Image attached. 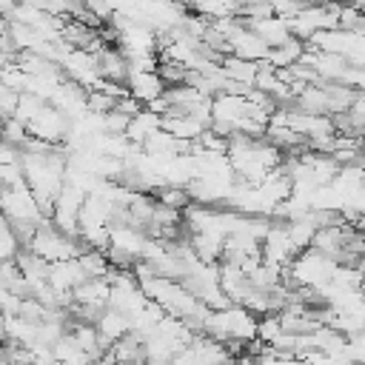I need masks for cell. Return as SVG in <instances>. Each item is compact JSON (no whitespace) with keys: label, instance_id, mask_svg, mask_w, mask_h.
I'll return each mask as SVG.
<instances>
[{"label":"cell","instance_id":"7a4b0ae2","mask_svg":"<svg viewBox=\"0 0 365 365\" xmlns=\"http://www.w3.org/2000/svg\"><path fill=\"white\" fill-rule=\"evenodd\" d=\"M125 88H128V94H131L137 103L148 106V103H154V100L165 91V83H163V77L157 74V68L131 66V68H128V77H125Z\"/></svg>","mask_w":365,"mask_h":365},{"label":"cell","instance_id":"6da1fadb","mask_svg":"<svg viewBox=\"0 0 365 365\" xmlns=\"http://www.w3.org/2000/svg\"><path fill=\"white\" fill-rule=\"evenodd\" d=\"M0 214H6L11 222H40L46 217L29 185L0 188Z\"/></svg>","mask_w":365,"mask_h":365}]
</instances>
